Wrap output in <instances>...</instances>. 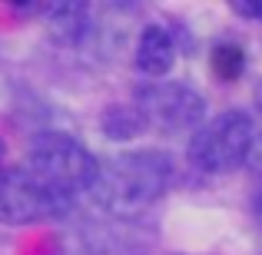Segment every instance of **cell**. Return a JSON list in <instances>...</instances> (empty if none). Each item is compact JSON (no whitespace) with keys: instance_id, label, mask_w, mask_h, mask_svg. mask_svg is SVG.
Instances as JSON below:
<instances>
[{"instance_id":"6da1fadb","label":"cell","mask_w":262,"mask_h":255,"mask_svg":"<svg viewBox=\"0 0 262 255\" xmlns=\"http://www.w3.org/2000/svg\"><path fill=\"white\" fill-rule=\"evenodd\" d=\"M169 179H173V163L166 153L133 149V153L110 156L106 163L96 166L90 196L110 216L133 219L160 202L163 192L169 189Z\"/></svg>"},{"instance_id":"7a4b0ae2","label":"cell","mask_w":262,"mask_h":255,"mask_svg":"<svg viewBox=\"0 0 262 255\" xmlns=\"http://www.w3.org/2000/svg\"><path fill=\"white\" fill-rule=\"evenodd\" d=\"M96 166L100 163L90 156V149L63 133H40L30 146V163H27V169L40 182H47L57 196L70 199V202L77 192L93 186Z\"/></svg>"},{"instance_id":"3957f363","label":"cell","mask_w":262,"mask_h":255,"mask_svg":"<svg viewBox=\"0 0 262 255\" xmlns=\"http://www.w3.org/2000/svg\"><path fill=\"white\" fill-rule=\"evenodd\" d=\"M252 136H256V126H252L249 113L243 109H226V113L206 120L203 126L192 133L189 140V159L196 169L203 172H232L239 166H246V153L252 146Z\"/></svg>"},{"instance_id":"277c9868","label":"cell","mask_w":262,"mask_h":255,"mask_svg":"<svg viewBox=\"0 0 262 255\" xmlns=\"http://www.w3.org/2000/svg\"><path fill=\"white\" fill-rule=\"evenodd\" d=\"M70 199L57 196L27 166L0 169V225H37L67 216Z\"/></svg>"},{"instance_id":"5b68a950","label":"cell","mask_w":262,"mask_h":255,"mask_svg":"<svg viewBox=\"0 0 262 255\" xmlns=\"http://www.w3.org/2000/svg\"><path fill=\"white\" fill-rule=\"evenodd\" d=\"M133 106L143 113L146 126L163 133L199 129L206 123V100L186 83H149L136 93Z\"/></svg>"},{"instance_id":"8992f818","label":"cell","mask_w":262,"mask_h":255,"mask_svg":"<svg viewBox=\"0 0 262 255\" xmlns=\"http://www.w3.org/2000/svg\"><path fill=\"white\" fill-rule=\"evenodd\" d=\"M173 63H176V43L169 37V30L149 24L140 33V43H136V70L143 77L156 80V77H166L173 70Z\"/></svg>"},{"instance_id":"52a82bcc","label":"cell","mask_w":262,"mask_h":255,"mask_svg":"<svg viewBox=\"0 0 262 255\" xmlns=\"http://www.w3.org/2000/svg\"><path fill=\"white\" fill-rule=\"evenodd\" d=\"M103 129H106L110 140H133V136H140L143 129H146V120H143V113L136 106H110L106 113H103Z\"/></svg>"},{"instance_id":"ba28073f","label":"cell","mask_w":262,"mask_h":255,"mask_svg":"<svg viewBox=\"0 0 262 255\" xmlns=\"http://www.w3.org/2000/svg\"><path fill=\"white\" fill-rule=\"evenodd\" d=\"M212 70L219 80H239V73L246 70V53L232 43H223L212 50Z\"/></svg>"},{"instance_id":"9c48e42d","label":"cell","mask_w":262,"mask_h":255,"mask_svg":"<svg viewBox=\"0 0 262 255\" xmlns=\"http://www.w3.org/2000/svg\"><path fill=\"white\" fill-rule=\"evenodd\" d=\"M246 166H249L252 176L262 179V129H256V136H252V146L246 153Z\"/></svg>"},{"instance_id":"30bf717a","label":"cell","mask_w":262,"mask_h":255,"mask_svg":"<svg viewBox=\"0 0 262 255\" xmlns=\"http://www.w3.org/2000/svg\"><path fill=\"white\" fill-rule=\"evenodd\" d=\"M232 13L249 17V20H262V0H256V4H249V0H236V4H232Z\"/></svg>"},{"instance_id":"8fae6325","label":"cell","mask_w":262,"mask_h":255,"mask_svg":"<svg viewBox=\"0 0 262 255\" xmlns=\"http://www.w3.org/2000/svg\"><path fill=\"white\" fill-rule=\"evenodd\" d=\"M256 109H259V113H262V83L256 86Z\"/></svg>"},{"instance_id":"7c38bea8","label":"cell","mask_w":262,"mask_h":255,"mask_svg":"<svg viewBox=\"0 0 262 255\" xmlns=\"http://www.w3.org/2000/svg\"><path fill=\"white\" fill-rule=\"evenodd\" d=\"M256 212H259V219H262V189H259V196H256Z\"/></svg>"},{"instance_id":"4fadbf2b","label":"cell","mask_w":262,"mask_h":255,"mask_svg":"<svg viewBox=\"0 0 262 255\" xmlns=\"http://www.w3.org/2000/svg\"><path fill=\"white\" fill-rule=\"evenodd\" d=\"M0 159H4V143H0Z\"/></svg>"}]
</instances>
